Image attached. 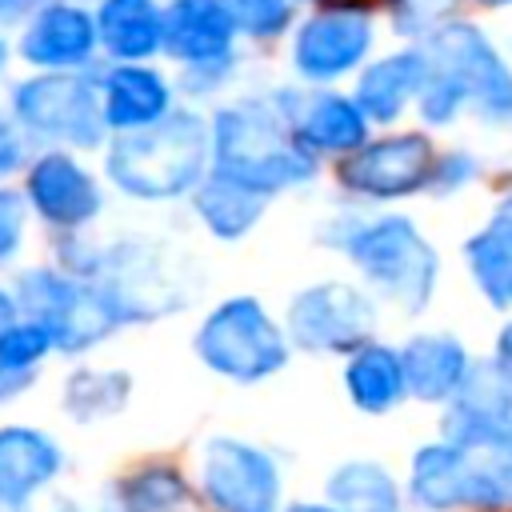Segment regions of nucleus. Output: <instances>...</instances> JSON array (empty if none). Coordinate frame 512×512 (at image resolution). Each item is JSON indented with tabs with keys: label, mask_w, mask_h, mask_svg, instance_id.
<instances>
[{
	"label": "nucleus",
	"mask_w": 512,
	"mask_h": 512,
	"mask_svg": "<svg viewBox=\"0 0 512 512\" xmlns=\"http://www.w3.org/2000/svg\"><path fill=\"white\" fill-rule=\"evenodd\" d=\"M456 4L460 0H392V24L408 36H420L440 28L456 12Z\"/></svg>",
	"instance_id": "30"
},
{
	"label": "nucleus",
	"mask_w": 512,
	"mask_h": 512,
	"mask_svg": "<svg viewBox=\"0 0 512 512\" xmlns=\"http://www.w3.org/2000/svg\"><path fill=\"white\" fill-rule=\"evenodd\" d=\"M128 400V376L124 372H96V368H84L68 380L64 388V408L76 416V420H100V416H112L120 412Z\"/></svg>",
	"instance_id": "27"
},
{
	"label": "nucleus",
	"mask_w": 512,
	"mask_h": 512,
	"mask_svg": "<svg viewBox=\"0 0 512 512\" xmlns=\"http://www.w3.org/2000/svg\"><path fill=\"white\" fill-rule=\"evenodd\" d=\"M328 496L340 512H400V492L396 480L368 460H352L332 472Z\"/></svg>",
	"instance_id": "24"
},
{
	"label": "nucleus",
	"mask_w": 512,
	"mask_h": 512,
	"mask_svg": "<svg viewBox=\"0 0 512 512\" xmlns=\"http://www.w3.org/2000/svg\"><path fill=\"white\" fill-rule=\"evenodd\" d=\"M236 32L268 40L292 24V0H224Z\"/></svg>",
	"instance_id": "28"
},
{
	"label": "nucleus",
	"mask_w": 512,
	"mask_h": 512,
	"mask_svg": "<svg viewBox=\"0 0 512 512\" xmlns=\"http://www.w3.org/2000/svg\"><path fill=\"white\" fill-rule=\"evenodd\" d=\"M12 116L48 140L96 148L104 140L100 88L72 72H44L12 88Z\"/></svg>",
	"instance_id": "7"
},
{
	"label": "nucleus",
	"mask_w": 512,
	"mask_h": 512,
	"mask_svg": "<svg viewBox=\"0 0 512 512\" xmlns=\"http://www.w3.org/2000/svg\"><path fill=\"white\" fill-rule=\"evenodd\" d=\"M96 40L112 60H148L164 40V8L156 0H100Z\"/></svg>",
	"instance_id": "19"
},
{
	"label": "nucleus",
	"mask_w": 512,
	"mask_h": 512,
	"mask_svg": "<svg viewBox=\"0 0 512 512\" xmlns=\"http://www.w3.org/2000/svg\"><path fill=\"white\" fill-rule=\"evenodd\" d=\"M236 24L224 8V0H172L164 8V40L160 48L188 64H208L232 56Z\"/></svg>",
	"instance_id": "15"
},
{
	"label": "nucleus",
	"mask_w": 512,
	"mask_h": 512,
	"mask_svg": "<svg viewBox=\"0 0 512 512\" xmlns=\"http://www.w3.org/2000/svg\"><path fill=\"white\" fill-rule=\"evenodd\" d=\"M280 112L288 116L292 132L316 152H352L368 140V116L356 100L340 92H312V96H280Z\"/></svg>",
	"instance_id": "14"
},
{
	"label": "nucleus",
	"mask_w": 512,
	"mask_h": 512,
	"mask_svg": "<svg viewBox=\"0 0 512 512\" xmlns=\"http://www.w3.org/2000/svg\"><path fill=\"white\" fill-rule=\"evenodd\" d=\"M288 512H340V508H324V504H292Z\"/></svg>",
	"instance_id": "37"
},
{
	"label": "nucleus",
	"mask_w": 512,
	"mask_h": 512,
	"mask_svg": "<svg viewBox=\"0 0 512 512\" xmlns=\"http://www.w3.org/2000/svg\"><path fill=\"white\" fill-rule=\"evenodd\" d=\"M424 56L436 72H444L464 92V104H472L484 120L512 116V68L476 24L444 20L440 28L428 32Z\"/></svg>",
	"instance_id": "6"
},
{
	"label": "nucleus",
	"mask_w": 512,
	"mask_h": 512,
	"mask_svg": "<svg viewBox=\"0 0 512 512\" xmlns=\"http://www.w3.org/2000/svg\"><path fill=\"white\" fill-rule=\"evenodd\" d=\"M416 100H420V116H424L428 124H452L456 112L464 108V92H460L444 72H436L432 64H428V76H424Z\"/></svg>",
	"instance_id": "29"
},
{
	"label": "nucleus",
	"mask_w": 512,
	"mask_h": 512,
	"mask_svg": "<svg viewBox=\"0 0 512 512\" xmlns=\"http://www.w3.org/2000/svg\"><path fill=\"white\" fill-rule=\"evenodd\" d=\"M496 364H500V368L512 376V324L500 332V344H496Z\"/></svg>",
	"instance_id": "35"
},
{
	"label": "nucleus",
	"mask_w": 512,
	"mask_h": 512,
	"mask_svg": "<svg viewBox=\"0 0 512 512\" xmlns=\"http://www.w3.org/2000/svg\"><path fill=\"white\" fill-rule=\"evenodd\" d=\"M204 496L216 512H276L280 500V472L276 460L240 440H212L204 448Z\"/></svg>",
	"instance_id": "10"
},
{
	"label": "nucleus",
	"mask_w": 512,
	"mask_h": 512,
	"mask_svg": "<svg viewBox=\"0 0 512 512\" xmlns=\"http://www.w3.org/2000/svg\"><path fill=\"white\" fill-rule=\"evenodd\" d=\"M484 4H492V8H496V4H512V0H484Z\"/></svg>",
	"instance_id": "40"
},
{
	"label": "nucleus",
	"mask_w": 512,
	"mask_h": 512,
	"mask_svg": "<svg viewBox=\"0 0 512 512\" xmlns=\"http://www.w3.org/2000/svg\"><path fill=\"white\" fill-rule=\"evenodd\" d=\"M212 152L208 120L196 112H164L160 120L120 132L108 148V176L136 200H172L200 184Z\"/></svg>",
	"instance_id": "3"
},
{
	"label": "nucleus",
	"mask_w": 512,
	"mask_h": 512,
	"mask_svg": "<svg viewBox=\"0 0 512 512\" xmlns=\"http://www.w3.org/2000/svg\"><path fill=\"white\" fill-rule=\"evenodd\" d=\"M60 472V448L36 428H0V508L24 504Z\"/></svg>",
	"instance_id": "17"
},
{
	"label": "nucleus",
	"mask_w": 512,
	"mask_h": 512,
	"mask_svg": "<svg viewBox=\"0 0 512 512\" xmlns=\"http://www.w3.org/2000/svg\"><path fill=\"white\" fill-rule=\"evenodd\" d=\"M96 20L80 4L48 0L32 12L24 36H20V56L44 72H68L84 68L96 52Z\"/></svg>",
	"instance_id": "12"
},
{
	"label": "nucleus",
	"mask_w": 512,
	"mask_h": 512,
	"mask_svg": "<svg viewBox=\"0 0 512 512\" xmlns=\"http://www.w3.org/2000/svg\"><path fill=\"white\" fill-rule=\"evenodd\" d=\"M4 60H8V48H4V40H0V68H4Z\"/></svg>",
	"instance_id": "38"
},
{
	"label": "nucleus",
	"mask_w": 512,
	"mask_h": 512,
	"mask_svg": "<svg viewBox=\"0 0 512 512\" xmlns=\"http://www.w3.org/2000/svg\"><path fill=\"white\" fill-rule=\"evenodd\" d=\"M172 108V88L168 80L148 68L144 60H120L112 72H104L100 80V112H104V128L116 132H132L144 128L152 120H160Z\"/></svg>",
	"instance_id": "16"
},
{
	"label": "nucleus",
	"mask_w": 512,
	"mask_h": 512,
	"mask_svg": "<svg viewBox=\"0 0 512 512\" xmlns=\"http://www.w3.org/2000/svg\"><path fill=\"white\" fill-rule=\"evenodd\" d=\"M264 204H268V196L252 192L248 184H240L216 168H212V176H200V184H196V212L220 240L244 236L264 216Z\"/></svg>",
	"instance_id": "21"
},
{
	"label": "nucleus",
	"mask_w": 512,
	"mask_h": 512,
	"mask_svg": "<svg viewBox=\"0 0 512 512\" xmlns=\"http://www.w3.org/2000/svg\"><path fill=\"white\" fill-rule=\"evenodd\" d=\"M52 348V332L40 320H12L0 332V400H12L36 380L40 356Z\"/></svg>",
	"instance_id": "25"
},
{
	"label": "nucleus",
	"mask_w": 512,
	"mask_h": 512,
	"mask_svg": "<svg viewBox=\"0 0 512 512\" xmlns=\"http://www.w3.org/2000/svg\"><path fill=\"white\" fill-rule=\"evenodd\" d=\"M372 332V300L352 284H316L288 308V336L308 352H356Z\"/></svg>",
	"instance_id": "9"
},
{
	"label": "nucleus",
	"mask_w": 512,
	"mask_h": 512,
	"mask_svg": "<svg viewBox=\"0 0 512 512\" xmlns=\"http://www.w3.org/2000/svg\"><path fill=\"white\" fill-rule=\"evenodd\" d=\"M436 168V148L420 132L404 136H384V140H364L352 148V156L340 164V184L356 196L368 200H396L428 188Z\"/></svg>",
	"instance_id": "8"
},
{
	"label": "nucleus",
	"mask_w": 512,
	"mask_h": 512,
	"mask_svg": "<svg viewBox=\"0 0 512 512\" xmlns=\"http://www.w3.org/2000/svg\"><path fill=\"white\" fill-rule=\"evenodd\" d=\"M64 512H68V508H64Z\"/></svg>",
	"instance_id": "41"
},
{
	"label": "nucleus",
	"mask_w": 512,
	"mask_h": 512,
	"mask_svg": "<svg viewBox=\"0 0 512 512\" xmlns=\"http://www.w3.org/2000/svg\"><path fill=\"white\" fill-rule=\"evenodd\" d=\"M20 236H24V196L0 188V260H8L20 248Z\"/></svg>",
	"instance_id": "31"
},
{
	"label": "nucleus",
	"mask_w": 512,
	"mask_h": 512,
	"mask_svg": "<svg viewBox=\"0 0 512 512\" xmlns=\"http://www.w3.org/2000/svg\"><path fill=\"white\" fill-rule=\"evenodd\" d=\"M28 200L56 228H80L100 212L96 180L64 152H44L28 168Z\"/></svg>",
	"instance_id": "13"
},
{
	"label": "nucleus",
	"mask_w": 512,
	"mask_h": 512,
	"mask_svg": "<svg viewBox=\"0 0 512 512\" xmlns=\"http://www.w3.org/2000/svg\"><path fill=\"white\" fill-rule=\"evenodd\" d=\"M428 76V56L420 48H404V52H392V56H380L372 60L360 80H356V104L368 120L376 124H388L404 112L408 100H416L420 84Z\"/></svg>",
	"instance_id": "18"
},
{
	"label": "nucleus",
	"mask_w": 512,
	"mask_h": 512,
	"mask_svg": "<svg viewBox=\"0 0 512 512\" xmlns=\"http://www.w3.org/2000/svg\"><path fill=\"white\" fill-rule=\"evenodd\" d=\"M448 440L412 460V496L420 508H512V416L448 420Z\"/></svg>",
	"instance_id": "1"
},
{
	"label": "nucleus",
	"mask_w": 512,
	"mask_h": 512,
	"mask_svg": "<svg viewBox=\"0 0 512 512\" xmlns=\"http://www.w3.org/2000/svg\"><path fill=\"white\" fill-rule=\"evenodd\" d=\"M464 256L472 264V276L488 304L508 308L512 304V216H496L488 228H480L468 244Z\"/></svg>",
	"instance_id": "23"
},
{
	"label": "nucleus",
	"mask_w": 512,
	"mask_h": 512,
	"mask_svg": "<svg viewBox=\"0 0 512 512\" xmlns=\"http://www.w3.org/2000/svg\"><path fill=\"white\" fill-rule=\"evenodd\" d=\"M404 384L420 400H452L464 372H468V352L452 336H416L400 352Z\"/></svg>",
	"instance_id": "20"
},
{
	"label": "nucleus",
	"mask_w": 512,
	"mask_h": 512,
	"mask_svg": "<svg viewBox=\"0 0 512 512\" xmlns=\"http://www.w3.org/2000/svg\"><path fill=\"white\" fill-rule=\"evenodd\" d=\"M12 320H16V300H12L8 292H0V332H4Z\"/></svg>",
	"instance_id": "36"
},
{
	"label": "nucleus",
	"mask_w": 512,
	"mask_h": 512,
	"mask_svg": "<svg viewBox=\"0 0 512 512\" xmlns=\"http://www.w3.org/2000/svg\"><path fill=\"white\" fill-rule=\"evenodd\" d=\"M472 176H476V160H472L468 152L436 156V168H432V180H428V188H432V192H440V196H448V192H456L460 184H468Z\"/></svg>",
	"instance_id": "32"
},
{
	"label": "nucleus",
	"mask_w": 512,
	"mask_h": 512,
	"mask_svg": "<svg viewBox=\"0 0 512 512\" xmlns=\"http://www.w3.org/2000/svg\"><path fill=\"white\" fill-rule=\"evenodd\" d=\"M196 352L208 368H216L228 380L252 384L284 368L288 344L280 328L268 320V312L252 296L224 300L196 332Z\"/></svg>",
	"instance_id": "5"
},
{
	"label": "nucleus",
	"mask_w": 512,
	"mask_h": 512,
	"mask_svg": "<svg viewBox=\"0 0 512 512\" xmlns=\"http://www.w3.org/2000/svg\"><path fill=\"white\" fill-rule=\"evenodd\" d=\"M332 244H340L352 264L364 272V280L384 292L388 300H396L408 312H420L432 300L436 288V252L432 244L416 232L412 220L404 216H380V220H364L348 232L328 236Z\"/></svg>",
	"instance_id": "4"
},
{
	"label": "nucleus",
	"mask_w": 512,
	"mask_h": 512,
	"mask_svg": "<svg viewBox=\"0 0 512 512\" xmlns=\"http://www.w3.org/2000/svg\"><path fill=\"white\" fill-rule=\"evenodd\" d=\"M216 172L248 184L260 196H276L316 176L312 148L292 132L288 116L264 100H240L212 116Z\"/></svg>",
	"instance_id": "2"
},
{
	"label": "nucleus",
	"mask_w": 512,
	"mask_h": 512,
	"mask_svg": "<svg viewBox=\"0 0 512 512\" xmlns=\"http://www.w3.org/2000/svg\"><path fill=\"white\" fill-rule=\"evenodd\" d=\"M184 508H188V488L176 468L152 464L120 484V512H184Z\"/></svg>",
	"instance_id": "26"
},
{
	"label": "nucleus",
	"mask_w": 512,
	"mask_h": 512,
	"mask_svg": "<svg viewBox=\"0 0 512 512\" xmlns=\"http://www.w3.org/2000/svg\"><path fill=\"white\" fill-rule=\"evenodd\" d=\"M40 4L48 0H0V20H16V16H32Z\"/></svg>",
	"instance_id": "34"
},
{
	"label": "nucleus",
	"mask_w": 512,
	"mask_h": 512,
	"mask_svg": "<svg viewBox=\"0 0 512 512\" xmlns=\"http://www.w3.org/2000/svg\"><path fill=\"white\" fill-rule=\"evenodd\" d=\"M344 384H348V396L356 400V408H364V412H388L408 392L400 356L392 348H380V344L356 348V356L344 372Z\"/></svg>",
	"instance_id": "22"
},
{
	"label": "nucleus",
	"mask_w": 512,
	"mask_h": 512,
	"mask_svg": "<svg viewBox=\"0 0 512 512\" xmlns=\"http://www.w3.org/2000/svg\"><path fill=\"white\" fill-rule=\"evenodd\" d=\"M368 48H372V20L352 8H328V12L308 16L296 28L292 68L312 84H328L360 68Z\"/></svg>",
	"instance_id": "11"
},
{
	"label": "nucleus",
	"mask_w": 512,
	"mask_h": 512,
	"mask_svg": "<svg viewBox=\"0 0 512 512\" xmlns=\"http://www.w3.org/2000/svg\"><path fill=\"white\" fill-rule=\"evenodd\" d=\"M24 160V152H20V140L0 124V176H8L16 164Z\"/></svg>",
	"instance_id": "33"
},
{
	"label": "nucleus",
	"mask_w": 512,
	"mask_h": 512,
	"mask_svg": "<svg viewBox=\"0 0 512 512\" xmlns=\"http://www.w3.org/2000/svg\"><path fill=\"white\" fill-rule=\"evenodd\" d=\"M500 212H504V216H512V196L504 200V208H500Z\"/></svg>",
	"instance_id": "39"
}]
</instances>
